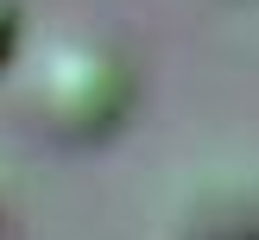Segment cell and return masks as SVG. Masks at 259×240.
I'll use <instances>...</instances> for the list:
<instances>
[{"instance_id":"cell-2","label":"cell","mask_w":259,"mask_h":240,"mask_svg":"<svg viewBox=\"0 0 259 240\" xmlns=\"http://www.w3.org/2000/svg\"><path fill=\"white\" fill-rule=\"evenodd\" d=\"M13 44H19V7H13V0H0V63L13 57Z\"/></svg>"},{"instance_id":"cell-1","label":"cell","mask_w":259,"mask_h":240,"mask_svg":"<svg viewBox=\"0 0 259 240\" xmlns=\"http://www.w3.org/2000/svg\"><path fill=\"white\" fill-rule=\"evenodd\" d=\"M25 95H32V108H38L45 126H57L70 139H95V133H114L120 126L126 101H133V76H126V63L108 44L63 38V44H51L32 63Z\"/></svg>"}]
</instances>
